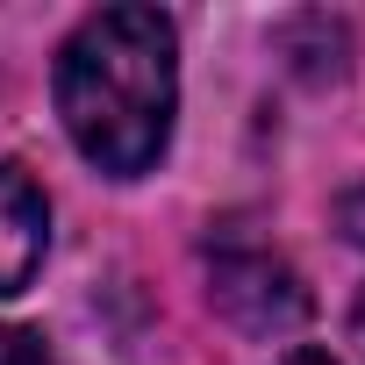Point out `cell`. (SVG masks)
Returning a JSON list of instances; mask_svg holds the SVG:
<instances>
[{"instance_id":"cell-1","label":"cell","mask_w":365,"mask_h":365,"mask_svg":"<svg viewBox=\"0 0 365 365\" xmlns=\"http://www.w3.org/2000/svg\"><path fill=\"white\" fill-rule=\"evenodd\" d=\"M58 115L86 165L136 179L165 158L179 115V36L158 8H101L58 51Z\"/></svg>"},{"instance_id":"cell-2","label":"cell","mask_w":365,"mask_h":365,"mask_svg":"<svg viewBox=\"0 0 365 365\" xmlns=\"http://www.w3.org/2000/svg\"><path fill=\"white\" fill-rule=\"evenodd\" d=\"M208 294H215V308H222L237 329H251V336H287V329L308 322V287L294 279V265H287L279 251H265V244H251V237L208 244Z\"/></svg>"},{"instance_id":"cell-3","label":"cell","mask_w":365,"mask_h":365,"mask_svg":"<svg viewBox=\"0 0 365 365\" xmlns=\"http://www.w3.org/2000/svg\"><path fill=\"white\" fill-rule=\"evenodd\" d=\"M51 251V201L22 165H0V301L22 294Z\"/></svg>"},{"instance_id":"cell-4","label":"cell","mask_w":365,"mask_h":365,"mask_svg":"<svg viewBox=\"0 0 365 365\" xmlns=\"http://www.w3.org/2000/svg\"><path fill=\"white\" fill-rule=\"evenodd\" d=\"M0 365H58L51 344L36 329H15V322H0Z\"/></svg>"},{"instance_id":"cell-5","label":"cell","mask_w":365,"mask_h":365,"mask_svg":"<svg viewBox=\"0 0 365 365\" xmlns=\"http://www.w3.org/2000/svg\"><path fill=\"white\" fill-rule=\"evenodd\" d=\"M336 222H344V237H351V244L365 251V187H351V194H344V208H336Z\"/></svg>"},{"instance_id":"cell-6","label":"cell","mask_w":365,"mask_h":365,"mask_svg":"<svg viewBox=\"0 0 365 365\" xmlns=\"http://www.w3.org/2000/svg\"><path fill=\"white\" fill-rule=\"evenodd\" d=\"M351 336L365 344V287H358V301H351Z\"/></svg>"},{"instance_id":"cell-7","label":"cell","mask_w":365,"mask_h":365,"mask_svg":"<svg viewBox=\"0 0 365 365\" xmlns=\"http://www.w3.org/2000/svg\"><path fill=\"white\" fill-rule=\"evenodd\" d=\"M287 365H336V358H322V351H294Z\"/></svg>"}]
</instances>
